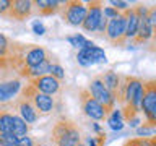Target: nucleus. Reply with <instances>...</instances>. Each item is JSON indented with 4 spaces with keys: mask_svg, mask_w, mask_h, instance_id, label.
I'll return each instance as SVG.
<instances>
[{
    "mask_svg": "<svg viewBox=\"0 0 156 146\" xmlns=\"http://www.w3.org/2000/svg\"><path fill=\"white\" fill-rule=\"evenodd\" d=\"M51 140L54 146H76L81 143V135L78 127L70 119L60 117L52 127Z\"/></svg>",
    "mask_w": 156,
    "mask_h": 146,
    "instance_id": "1",
    "label": "nucleus"
},
{
    "mask_svg": "<svg viewBox=\"0 0 156 146\" xmlns=\"http://www.w3.org/2000/svg\"><path fill=\"white\" fill-rule=\"evenodd\" d=\"M140 112H143L145 127L156 128V80L143 81V96H141Z\"/></svg>",
    "mask_w": 156,
    "mask_h": 146,
    "instance_id": "2",
    "label": "nucleus"
},
{
    "mask_svg": "<svg viewBox=\"0 0 156 146\" xmlns=\"http://www.w3.org/2000/svg\"><path fill=\"white\" fill-rule=\"evenodd\" d=\"M86 12H88L86 3L78 2V0L62 2L60 10H58L62 19L67 24H70V26H81L83 21H85V18H86Z\"/></svg>",
    "mask_w": 156,
    "mask_h": 146,
    "instance_id": "3",
    "label": "nucleus"
},
{
    "mask_svg": "<svg viewBox=\"0 0 156 146\" xmlns=\"http://www.w3.org/2000/svg\"><path fill=\"white\" fill-rule=\"evenodd\" d=\"M20 94L24 96L29 102H31V104L34 106V109L37 110V114H51V112L54 110V107H55V101H54V97L39 92L36 88L31 86L29 83L21 88Z\"/></svg>",
    "mask_w": 156,
    "mask_h": 146,
    "instance_id": "4",
    "label": "nucleus"
},
{
    "mask_svg": "<svg viewBox=\"0 0 156 146\" xmlns=\"http://www.w3.org/2000/svg\"><path fill=\"white\" fill-rule=\"evenodd\" d=\"M86 89L90 91V94L94 97V99L99 102L102 107H104V110H106L107 115H109L111 112L115 109V97H114V94H112V92L106 88V85L102 83V80H101L99 75L94 76V78L90 81V86H88Z\"/></svg>",
    "mask_w": 156,
    "mask_h": 146,
    "instance_id": "5",
    "label": "nucleus"
},
{
    "mask_svg": "<svg viewBox=\"0 0 156 146\" xmlns=\"http://www.w3.org/2000/svg\"><path fill=\"white\" fill-rule=\"evenodd\" d=\"M133 8H135V13L138 15L140 21H138V31H136V36L132 39V44L133 46H145L153 37V26H151L148 19V7L138 3Z\"/></svg>",
    "mask_w": 156,
    "mask_h": 146,
    "instance_id": "6",
    "label": "nucleus"
},
{
    "mask_svg": "<svg viewBox=\"0 0 156 146\" xmlns=\"http://www.w3.org/2000/svg\"><path fill=\"white\" fill-rule=\"evenodd\" d=\"M80 104H81V110L88 119L94 120V122H102L107 119V114L99 102L90 94V91L86 88L80 89Z\"/></svg>",
    "mask_w": 156,
    "mask_h": 146,
    "instance_id": "7",
    "label": "nucleus"
},
{
    "mask_svg": "<svg viewBox=\"0 0 156 146\" xmlns=\"http://www.w3.org/2000/svg\"><path fill=\"white\" fill-rule=\"evenodd\" d=\"M104 37L112 46H124L127 42L125 39V16L120 13L117 18H112L107 21V28L104 33Z\"/></svg>",
    "mask_w": 156,
    "mask_h": 146,
    "instance_id": "8",
    "label": "nucleus"
},
{
    "mask_svg": "<svg viewBox=\"0 0 156 146\" xmlns=\"http://www.w3.org/2000/svg\"><path fill=\"white\" fill-rule=\"evenodd\" d=\"M106 60L107 58H106L104 49H101L98 46L85 47L81 50H78L76 54V62L81 67H91V65H96V63H104Z\"/></svg>",
    "mask_w": 156,
    "mask_h": 146,
    "instance_id": "9",
    "label": "nucleus"
},
{
    "mask_svg": "<svg viewBox=\"0 0 156 146\" xmlns=\"http://www.w3.org/2000/svg\"><path fill=\"white\" fill-rule=\"evenodd\" d=\"M102 2L99 0H93V2H88L86 7H88V12H86V18L83 21L81 28L85 29L86 33H96L98 29V24H99L101 18H102Z\"/></svg>",
    "mask_w": 156,
    "mask_h": 146,
    "instance_id": "10",
    "label": "nucleus"
},
{
    "mask_svg": "<svg viewBox=\"0 0 156 146\" xmlns=\"http://www.w3.org/2000/svg\"><path fill=\"white\" fill-rule=\"evenodd\" d=\"M31 86H34L39 92L42 94H47V96H57L60 92V81L55 80L54 76L51 75H44V76H39V78H34V80H29L28 81Z\"/></svg>",
    "mask_w": 156,
    "mask_h": 146,
    "instance_id": "11",
    "label": "nucleus"
},
{
    "mask_svg": "<svg viewBox=\"0 0 156 146\" xmlns=\"http://www.w3.org/2000/svg\"><path fill=\"white\" fill-rule=\"evenodd\" d=\"M33 2L29 0H13L10 5V12L7 19H16V21H24L33 15Z\"/></svg>",
    "mask_w": 156,
    "mask_h": 146,
    "instance_id": "12",
    "label": "nucleus"
},
{
    "mask_svg": "<svg viewBox=\"0 0 156 146\" xmlns=\"http://www.w3.org/2000/svg\"><path fill=\"white\" fill-rule=\"evenodd\" d=\"M15 107H16V110H18V115L21 117L26 123H34V122L37 120V117H39L37 110L34 109V106L24 96L20 94L16 97V101H15Z\"/></svg>",
    "mask_w": 156,
    "mask_h": 146,
    "instance_id": "13",
    "label": "nucleus"
},
{
    "mask_svg": "<svg viewBox=\"0 0 156 146\" xmlns=\"http://www.w3.org/2000/svg\"><path fill=\"white\" fill-rule=\"evenodd\" d=\"M21 80L20 78H12L8 81H2L0 83V104H7L12 99H15V96L21 91Z\"/></svg>",
    "mask_w": 156,
    "mask_h": 146,
    "instance_id": "14",
    "label": "nucleus"
},
{
    "mask_svg": "<svg viewBox=\"0 0 156 146\" xmlns=\"http://www.w3.org/2000/svg\"><path fill=\"white\" fill-rule=\"evenodd\" d=\"M125 16V39L127 41H132L136 36V31H138V15L135 13V8L130 7L127 8L125 12H122Z\"/></svg>",
    "mask_w": 156,
    "mask_h": 146,
    "instance_id": "15",
    "label": "nucleus"
},
{
    "mask_svg": "<svg viewBox=\"0 0 156 146\" xmlns=\"http://www.w3.org/2000/svg\"><path fill=\"white\" fill-rule=\"evenodd\" d=\"M62 2H57V0H36L33 2V8H36L37 15L41 16H49V15H55L60 10Z\"/></svg>",
    "mask_w": 156,
    "mask_h": 146,
    "instance_id": "16",
    "label": "nucleus"
},
{
    "mask_svg": "<svg viewBox=\"0 0 156 146\" xmlns=\"http://www.w3.org/2000/svg\"><path fill=\"white\" fill-rule=\"evenodd\" d=\"M99 76H101L102 83L106 85V88H107V89H109L112 94H114V97H115L117 89H119L120 81H122V75H119V73L114 71V70H107L106 73H102V75H99Z\"/></svg>",
    "mask_w": 156,
    "mask_h": 146,
    "instance_id": "17",
    "label": "nucleus"
},
{
    "mask_svg": "<svg viewBox=\"0 0 156 146\" xmlns=\"http://www.w3.org/2000/svg\"><path fill=\"white\" fill-rule=\"evenodd\" d=\"M28 131H29L28 123L20 115L13 114V119H12V133L16 136L18 140H21V138H24V136H28Z\"/></svg>",
    "mask_w": 156,
    "mask_h": 146,
    "instance_id": "18",
    "label": "nucleus"
},
{
    "mask_svg": "<svg viewBox=\"0 0 156 146\" xmlns=\"http://www.w3.org/2000/svg\"><path fill=\"white\" fill-rule=\"evenodd\" d=\"M107 123H109V127L112 130H115V131H120L122 128H124V119H122V112L120 109H115L111 112L109 115H107Z\"/></svg>",
    "mask_w": 156,
    "mask_h": 146,
    "instance_id": "19",
    "label": "nucleus"
},
{
    "mask_svg": "<svg viewBox=\"0 0 156 146\" xmlns=\"http://www.w3.org/2000/svg\"><path fill=\"white\" fill-rule=\"evenodd\" d=\"M12 112L0 109V133H12Z\"/></svg>",
    "mask_w": 156,
    "mask_h": 146,
    "instance_id": "20",
    "label": "nucleus"
},
{
    "mask_svg": "<svg viewBox=\"0 0 156 146\" xmlns=\"http://www.w3.org/2000/svg\"><path fill=\"white\" fill-rule=\"evenodd\" d=\"M67 41L70 42V46H73L75 49H78V50H81V49L86 46L88 39L83 36V34H75V36H68Z\"/></svg>",
    "mask_w": 156,
    "mask_h": 146,
    "instance_id": "21",
    "label": "nucleus"
},
{
    "mask_svg": "<svg viewBox=\"0 0 156 146\" xmlns=\"http://www.w3.org/2000/svg\"><path fill=\"white\" fill-rule=\"evenodd\" d=\"M18 138L13 133H0V146H16Z\"/></svg>",
    "mask_w": 156,
    "mask_h": 146,
    "instance_id": "22",
    "label": "nucleus"
},
{
    "mask_svg": "<svg viewBox=\"0 0 156 146\" xmlns=\"http://www.w3.org/2000/svg\"><path fill=\"white\" fill-rule=\"evenodd\" d=\"M49 75L51 76H54L55 80H58V81H62L63 78H65V70L58 65V63H52L51 65V70H49Z\"/></svg>",
    "mask_w": 156,
    "mask_h": 146,
    "instance_id": "23",
    "label": "nucleus"
},
{
    "mask_svg": "<svg viewBox=\"0 0 156 146\" xmlns=\"http://www.w3.org/2000/svg\"><path fill=\"white\" fill-rule=\"evenodd\" d=\"M8 50H10V41L7 39V36H3L0 33V58L8 57Z\"/></svg>",
    "mask_w": 156,
    "mask_h": 146,
    "instance_id": "24",
    "label": "nucleus"
},
{
    "mask_svg": "<svg viewBox=\"0 0 156 146\" xmlns=\"http://www.w3.org/2000/svg\"><path fill=\"white\" fill-rule=\"evenodd\" d=\"M120 15L119 10H115L114 7H104L102 8V16H106L107 19H112V18H117Z\"/></svg>",
    "mask_w": 156,
    "mask_h": 146,
    "instance_id": "25",
    "label": "nucleus"
},
{
    "mask_svg": "<svg viewBox=\"0 0 156 146\" xmlns=\"http://www.w3.org/2000/svg\"><path fill=\"white\" fill-rule=\"evenodd\" d=\"M10 5H12L10 0H0V16H2V18H7L8 16Z\"/></svg>",
    "mask_w": 156,
    "mask_h": 146,
    "instance_id": "26",
    "label": "nucleus"
},
{
    "mask_svg": "<svg viewBox=\"0 0 156 146\" xmlns=\"http://www.w3.org/2000/svg\"><path fill=\"white\" fill-rule=\"evenodd\" d=\"M148 19L153 26V33H156V5L153 7H148Z\"/></svg>",
    "mask_w": 156,
    "mask_h": 146,
    "instance_id": "27",
    "label": "nucleus"
},
{
    "mask_svg": "<svg viewBox=\"0 0 156 146\" xmlns=\"http://www.w3.org/2000/svg\"><path fill=\"white\" fill-rule=\"evenodd\" d=\"M33 33L37 34V36H42V34L46 33V26H44V24L37 19V21L33 23Z\"/></svg>",
    "mask_w": 156,
    "mask_h": 146,
    "instance_id": "28",
    "label": "nucleus"
},
{
    "mask_svg": "<svg viewBox=\"0 0 156 146\" xmlns=\"http://www.w3.org/2000/svg\"><path fill=\"white\" fill-rule=\"evenodd\" d=\"M124 146H146V143H145V138H138V136H136V138L129 140Z\"/></svg>",
    "mask_w": 156,
    "mask_h": 146,
    "instance_id": "29",
    "label": "nucleus"
},
{
    "mask_svg": "<svg viewBox=\"0 0 156 146\" xmlns=\"http://www.w3.org/2000/svg\"><path fill=\"white\" fill-rule=\"evenodd\" d=\"M111 5H112V7H114L115 10H119L120 13L125 12L127 8H130V5L127 3V2H115V0H114V2H111Z\"/></svg>",
    "mask_w": 156,
    "mask_h": 146,
    "instance_id": "30",
    "label": "nucleus"
},
{
    "mask_svg": "<svg viewBox=\"0 0 156 146\" xmlns=\"http://www.w3.org/2000/svg\"><path fill=\"white\" fill-rule=\"evenodd\" d=\"M16 146H36V144H34V140L31 138V136H24V138L18 140Z\"/></svg>",
    "mask_w": 156,
    "mask_h": 146,
    "instance_id": "31",
    "label": "nucleus"
},
{
    "mask_svg": "<svg viewBox=\"0 0 156 146\" xmlns=\"http://www.w3.org/2000/svg\"><path fill=\"white\" fill-rule=\"evenodd\" d=\"M148 50L151 52H156V33H153V37H151V41L148 42Z\"/></svg>",
    "mask_w": 156,
    "mask_h": 146,
    "instance_id": "32",
    "label": "nucleus"
},
{
    "mask_svg": "<svg viewBox=\"0 0 156 146\" xmlns=\"http://www.w3.org/2000/svg\"><path fill=\"white\" fill-rule=\"evenodd\" d=\"M146 143L150 146H156V136H150V138H146Z\"/></svg>",
    "mask_w": 156,
    "mask_h": 146,
    "instance_id": "33",
    "label": "nucleus"
},
{
    "mask_svg": "<svg viewBox=\"0 0 156 146\" xmlns=\"http://www.w3.org/2000/svg\"><path fill=\"white\" fill-rule=\"evenodd\" d=\"M91 127H93V130H94V131H96L98 135H99L101 131H102V128H101V127H99V123H96V122H94V123H93Z\"/></svg>",
    "mask_w": 156,
    "mask_h": 146,
    "instance_id": "34",
    "label": "nucleus"
},
{
    "mask_svg": "<svg viewBox=\"0 0 156 146\" xmlns=\"http://www.w3.org/2000/svg\"><path fill=\"white\" fill-rule=\"evenodd\" d=\"M88 143H90V146H98L94 136H88Z\"/></svg>",
    "mask_w": 156,
    "mask_h": 146,
    "instance_id": "35",
    "label": "nucleus"
},
{
    "mask_svg": "<svg viewBox=\"0 0 156 146\" xmlns=\"http://www.w3.org/2000/svg\"><path fill=\"white\" fill-rule=\"evenodd\" d=\"M76 146H85V144H83V143H78V144H76Z\"/></svg>",
    "mask_w": 156,
    "mask_h": 146,
    "instance_id": "36",
    "label": "nucleus"
},
{
    "mask_svg": "<svg viewBox=\"0 0 156 146\" xmlns=\"http://www.w3.org/2000/svg\"><path fill=\"white\" fill-rule=\"evenodd\" d=\"M153 133H154V136H156V128H154V130H153Z\"/></svg>",
    "mask_w": 156,
    "mask_h": 146,
    "instance_id": "37",
    "label": "nucleus"
},
{
    "mask_svg": "<svg viewBox=\"0 0 156 146\" xmlns=\"http://www.w3.org/2000/svg\"><path fill=\"white\" fill-rule=\"evenodd\" d=\"M145 143H146V138H145ZM146 146H150V144H148V143H146Z\"/></svg>",
    "mask_w": 156,
    "mask_h": 146,
    "instance_id": "38",
    "label": "nucleus"
},
{
    "mask_svg": "<svg viewBox=\"0 0 156 146\" xmlns=\"http://www.w3.org/2000/svg\"><path fill=\"white\" fill-rule=\"evenodd\" d=\"M36 146H44V144H36Z\"/></svg>",
    "mask_w": 156,
    "mask_h": 146,
    "instance_id": "39",
    "label": "nucleus"
}]
</instances>
